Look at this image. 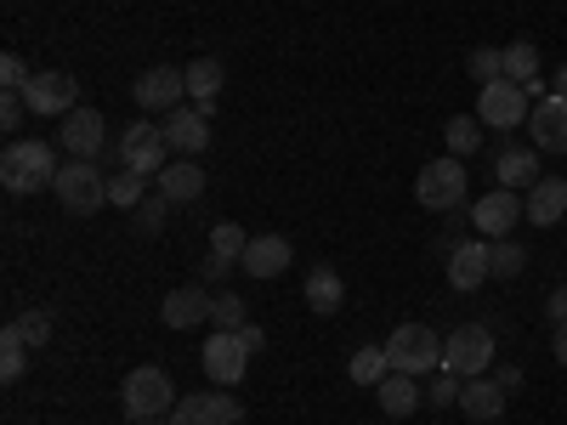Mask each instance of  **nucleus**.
Returning <instances> with one entry per match:
<instances>
[{"mask_svg":"<svg viewBox=\"0 0 567 425\" xmlns=\"http://www.w3.org/2000/svg\"><path fill=\"white\" fill-rule=\"evenodd\" d=\"M239 341H245L250 352H261V346H267V335H261V323H245V329H239Z\"/></svg>","mask_w":567,"mask_h":425,"instance_id":"nucleus-42","label":"nucleus"},{"mask_svg":"<svg viewBox=\"0 0 567 425\" xmlns=\"http://www.w3.org/2000/svg\"><path fill=\"white\" fill-rule=\"evenodd\" d=\"M528 125H534V148L539 154H567V97H539Z\"/></svg>","mask_w":567,"mask_h":425,"instance_id":"nucleus-16","label":"nucleus"},{"mask_svg":"<svg viewBox=\"0 0 567 425\" xmlns=\"http://www.w3.org/2000/svg\"><path fill=\"white\" fill-rule=\"evenodd\" d=\"M550 352H556V363L567 369V323H556V335H550Z\"/></svg>","mask_w":567,"mask_h":425,"instance_id":"nucleus-44","label":"nucleus"},{"mask_svg":"<svg viewBox=\"0 0 567 425\" xmlns=\"http://www.w3.org/2000/svg\"><path fill=\"white\" fill-rule=\"evenodd\" d=\"M58 142H63L74 159H97V154H103V142H109V120H103L97 108H74V114H63Z\"/></svg>","mask_w":567,"mask_h":425,"instance_id":"nucleus-14","label":"nucleus"},{"mask_svg":"<svg viewBox=\"0 0 567 425\" xmlns=\"http://www.w3.org/2000/svg\"><path fill=\"white\" fill-rule=\"evenodd\" d=\"M29 341H23V329L18 323H7V329H0V381H7V386H18L23 381V369H29Z\"/></svg>","mask_w":567,"mask_h":425,"instance_id":"nucleus-27","label":"nucleus"},{"mask_svg":"<svg viewBox=\"0 0 567 425\" xmlns=\"http://www.w3.org/2000/svg\"><path fill=\"white\" fill-rule=\"evenodd\" d=\"M545 318H550V323H567V290H556V296L545 301Z\"/></svg>","mask_w":567,"mask_h":425,"instance_id":"nucleus-41","label":"nucleus"},{"mask_svg":"<svg viewBox=\"0 0 567 425\" xmlns=\"http://www.w3.org/2000/svg\"><path fill=\"white\" fill-rule=\"evenodd\" d=\"M58 154H52V142H12L7 154H0V182H7V194H40V187H52L58 182Z\"/></svg>","mask_w":567,"mask_h":425,"instance_id":"nucleus-1","label":"nucleus"},{"mask_svg":"<svg viewBox=\"0 0 567 425\" xmlns=\"http://www.w3.org/2000/svg\"><path fill=\"white\" fill-rule=\"evenodd\" d=\"M460 408H465L471 419H477V425H494V419L505 414V386L494 381V374H477V381H465Z\"/></svg>","mask_w":567,"mask_h":425,"instance_id":"nucleus-23","label":"nucleus"},{"mask_svg":"<svg viewBox=\"0 0 567 425\" xmlns=\"http://www.w3.org/2000/svg\"><path fill=\"white\" fill-rule=\"evenodd\" d=\"M52 194L69 216H97L109 205V176L97 170V159H69L52 182Z\"/></svg>","mask_w":567,"mask_h":425,"instance_id":"nucleus-2","label":"nucleus"},{"mask_svg":"<svg viewBox=\"0 0 567 425\" xmlns=\"http://www.w3.org/2000/svg\"><path fill=\"white\" fill-rule=\"evenodd\" d=\"M374 403H381V408H386L392 419H409V414H414V408L425 403V392L414 386V374H403V369H392V374H386V381H381V386H374Z\"/></svg>","mask_w":567,"mask_h":425,"instance_id":"nucleus-25","label":"nucleus"},{"mask_svg":"<svg viewBox=\"0 0 567 425\" xmlns=\"http://www.w3.org/2000/svg\"><path fill=\"white\" fill-rule=\"evenodd\" d=\"M523 210H528L534 227H556V221L567 216V176H539V182L528 187Z\"/></svg>","mask_w":567,"mask_h":425,"instance_id":"nucleus-17","label":"nucleus"},{"mask_svg":"<svg viewBox=\"0 0 567 425\" xmlns=\"http://www.w3.org/2000/svg\"><path fill=\"white\" fill-rule=\"evenodd\" d=\"M516 221H528V210H523V199H516L511 187H494V194H483L477 205H471V227H477L488 245L494 239H511Z\"/></svg>","mask_w":567,"mask_h":425,"instance_id":"nucleus-12","label":"nucleus"},{"mask_svg":"<svg viewBox=\"0 0 567 425\" xmlns=\"http://www.w3.org/2000/svg\"><path fill=\"white\" fill-rule=\"evenodd\" d=\"M386 374H392L386 346H358V352H352V386H381Z\"/></svg>","mask_w":567,"mask_h":425,"instance_id":"nucleus-30","label":"nucleus"},{"mask_svg":"<svg viewBox=\"0 0 567 425\" xmlns=\"http://www.w3.org/2000/svg\"><path fill=\"white\" fill-rule=\"evenodd\" d=\"M494 176H499V187H511V194H523V187H534L539 182V148H499V159H494Z\"/></svg>","mask_w":567,"mask_h":425,"instance_id":"nucleus-24","label":"nucleus"},{"mask_svg":"<svg viewBox=\"0 0 567 425\" xmlns=\"http://www.w3.org/2000/svg\"><path fill=\"white\" fill-rule=\"evenodd\" d=\"M296 261V250H290V239H278V232H261V239H250V250H245V272L250 278H278L284 267Z\"/></svg>","mask_w":567,"mask_h":425,"instance_id":"nucleus-21","label":"nucleus"},{"mask_svg":"<svg viewBox=\"0 0 567 425\" xmlns=\"http://www.w3.org/2000/svg\"><path fill=\"white\" fill-rule=\"evenodd\" d=\"M120 165L136 170V176H159V170L171 165L165 125H125V136H120Z\"/></svg>","mask_w":567,"mask_h":425,"instance_id":"nucleus-9","label":"nucleus"},{"mask_svg":"<svg viewBox=\"0 0 567 425\" xmlns=\"http://www.w3.org/2000/svg\"><path fill=\"white\" fill-rule=\"evenodd\" d=\"M199 272H205V278H227L233 267H227V261H216V256H205V267H199Z\"/></svg>","mask_w":567,"mask_h":425,"instance_id":"nucleus-45","label":"nucleus"},{"mask_svg":"<svg viewBox=\"0 0 567 425\" xmlns=\"http://www.w3.org/2000/svg\"><path fill=\"white\" fill-rule=\"evenodd\" d=\"M460 392H465V381H460V374L454 369H437V381L432 386H425V408H460Z\"/></svg>","mask_w":567,"mask_h":425,"instance_id":"nucleus-35","label":"nucleus"},{"mask_svg":"<svg viewBox=\"0 0 567 425\" xmlns=\"http://www.w3.org/2000/svg\"><path fill=\"white\" fill-rule=\"evenodd\" d=\"M216 91H221V63L216 58H199L187 63V97H194V108H216Z\"/></svg>","mask_w":567,"mask_h":425,"instance_id":"nucleus-28","label":"nucleus"},{"mask_svg":"<svg viewBox=\"0 0 567 425\" xmlns=\"http://www.w3.org/2000/svg\"><path fill=\"white\" fill-rule=\"evenodd\" d=\"M483 278H488V239H465V245L449 256V283H454L460 296H471Z\"/></svg>","mask_w":567,"mask_h":425,"instance_id":"nucleus-20","label":"nucleus"},{"mask_svg":"<svg viewBox=\"0 0 567 425\" xmlns=\"http://www.w3.org/2000/svg\"><path fill=\"white\" fill-rule=\"evenodd\" d=\"M159 318H165V329H194V323H205V318H210L205 283H182V290H171L165 307H159Z\"/></svg>","mask_w":567,"mask_h":425,"instance_id":"nucleus-19","label":"nucleus"},{"mask_svg":"<svg viewBox=\"0 0 567 425\" xmlns=\"http://www.w3.org/2000/svg\"><path fill=\"white\" fill-rule=\"evenodd\" d=\"M494 381H499L505 392H516V386H523V369H511V363H505V369H494Z\"/></svg>","mask_w":567,"mask_h":425,"instance_id":"nucleus-43","label":"nucleus"},{"mask_svg":"<svg viewBox=\"0 0 567 425\" xmlns=\"http://www.w3.org/2000/svg\"><path fill=\"white\" fill-rule=\"evenodd\" d=\"M414 199L425 205V210H460L465 205V165L449 154V159H432V165H420V176H414Z\"/></svg>","mask_w":567,"mask_h":425,"instance_id":"nucleus-6","label":"nucleus"},{"mask_svg":"<svg viewBox=\"0 0 567 425\" xmlns=\"http://www.w3.org/2000/svg\"><path fill=\"white\" fill-rule=\"evenodd\" d=\"M494 425H499V419H494Z\"/></svg>","mask_w":567,"mask_h":425,"instance_id":"nucleus-48","label":"nucleus"},{"mask_svg":"<svg viewBox=\"0 0 567 425\" xmlns=\"http://www.w3.org/2000/svg\"><path fill=\"white\" fill-rule=\"evenodd\" d=\"M528 91L516 85V80H494V85H483L477 91V120L488 125V131H516V125H528Z\"/></svg>","mask_w":567,"mask_h":425,"instance_id":"nucleus-8","label":"nucleus"},{"mask_svg":"<svg viewBox=\"0 0 567 425\" xmlns=\"http://www.w3.org/2000/svg\"><path fill=\"white\" fill-rule=\"evenodd\" d=\"M239 397H221V386L216 392H187V397H176V408H171V425H239Z\"/></svg>","mask_w":567,"mask_h":425,"instance_id":"nucleus-13","label":"nucleus"},{"mask_svg":"<svg viewBox=\"0 0 567 425\" xmlns=\"http://www.w3.org/2000/svg\"><path fill=\"white\" fill-rule=\"evenodd\" d=\"M18 329H23V341L40 352L45 341H52V312H45V307H29V312L18 318Z\"/></svg>","mask_w":567,"mask_h":425,"instance_id":"nucleus-37","label":"nucleus"},{"mask_svg":"<svg viewBox=\"0 0 567 425\" xmlns=\"http://www.w3.org/2000/svg\"><path fill=\"white\" fill-rule=\"evenodd\" d=\"M550 97H567V63H561V74H556V91H550Z\"/></svg>","mask_w":567,"mask_h":425,"instance_id":"nucleus-46","label":"nucleus"},{"mask_svg":"<svg viewBox=\"0 0 567 425\" xmlns=\"http://www.w3.org/2000/svg\"><path fill=\"white\" fill-rule=\"evenodd\" d=\"M465 63H471V80H477V85L505 80V52H494V45H477V52H471Z\"/></svg>","mask_w":567,"mask_h":425,"instance_id":"nucleus-36","label":"nucleus"},{"mask_svg":"<svg viewBox=\"0 0 567 425\" xmlns=\"http://www.w3.org/2000/svg\"><path fill=\"white\" fill-rule=\"evenodd\" d=\"M210 323H216V329H227V335H239V329L250 323V312H245V296H233V290L210 296Z\"/></svg>","mask_w":567,"mask_h":425,"instance_id":"nucleus-34","label":"nucleus"},{"mask_svg":"<svg viewBox=\"0 0 567 425\" xmlns=\"http://www.w3.org/2000/svg\"><path fill=\"white\" fill-rule=\"evenodd\" d=\"M307 307H312L318 318H336V312L347 307V278H341V267L318 261V267L307 272Z\"/></svg>","mask_w":567,"mask_h":425,"instance_id":"nucleus-18","label":"nucleus"},{"mask_svg":"<svg viewBox=\"0 0 567 425\" xmlns=\"http://www.w3.org/2000/svg\"><path fill=\"white\" fill-rule=\"evenodd\" d=\"M165 142H171L182 159H199V154L210 148V114H205V108H171Z\"/></svg>","mask_w":567,"mask_h":425,"instance_id":"nucleus-15","label":"nucleus"},{"mask_svg":"<svg viewBox=\"0 0 567 425\" xmlns=\"http://www.w3.org/2000/svg\"><path fill=\"white\" fill-rule=\"evenodd\" d=\"M523 267H528V250L516 239H494L488 245V278H523Z\"/></svg>","mask_w":567,"mask_h":425,"instance_id":"nucleus-33","label":"nucleus"},{"mask_svg":"<svg viewBox=\"0 0 567 425\" xmlns=\"http://www.w3.org/2000/svg\"><path fill=\"white\" fill-rule=\"evenodd\" d=\"M142 199H148V176H136V170H114L109 176V205H120V210H136Z\"/></svg>","mask_w":567,"mask_h":425,"instance_id":"nucleus-32","label":"nucleus"},{"mask_svg":"<svg viewBox=\"0 0 567 425\" xmlns=\"http://www.w3.org/2000/svg\"><path fill=\"white\" fill-rule=\"evenodd\" d=\"M131 97H136V108H148V114L182 108V97H187V69H171V63L142 69V74L131 80Z\"/></svg>","mask_w":567,"mask_h":425,"instance_id":"nucleus-10","label":"nucleus"},{"mask_svg":"<svg viewBox=\"0 0 567 425\" xmlns=\"http://www.w3.org/2000/svg\"><path fill=\"white\" fill-rule=\"evenodd\" d=\"M165 210H171V199H165V194H148V199L136 205V227H142V232H159V227H165Z\"/></svg>","mask_w":567,"mask_h":425,"instance_id":"nucleus-38","label":"nucleus"},{"mask_svg":"<svg viewBox=\"0 0 567 425\" xmlns=\"http://www.w3.org/2000/svg\"><path fill=\"white\" fill-rule=\"evenodd\" d=\"M199 363H205V374H210V386H239L245 374H250V346L239 341V335H227V329H216V335L205 341V352H199Z\"/></svg>","mask_w":567,"mask_h":425,"instance_id":"nucleus-11","label":"nucleus"},{"mask_svg":"<svg viewBox=\"0 0 567 425\" xmlns=\"http://www.w3.org/2000/svg\"><path fill=\"white\" fill-rule=\"evenodd\" d=\"M443 369H454L460 381L488 374L494 369V335H488V323H460L454 335L443 341Z\"/></svg>","mask_w":567,"mask_h":425,"instance_id":"nucleus-5","label":"nucleus"},{"mask_svg":"<svg viewBox=\"0 0 567 425\" xmlns=\"http://www.w3.org/2000/svg\"><path fill=\"white\" fill-rule=\"evenodd\" d=\"M159 194H165L171 205H194V199L205 194V165H199V159H171V165L159 170Z\"/></svg>","mask_w":567,"mask_h":425,"instance_id":"nucleus-22","label":"nucleus"},{"mask_svg":"<svg viewBox=\"0 0 567 425\" xmlns=\"http://www.w3.org/2000/svg\"><path fill=\"white\" fill-rule=\"evenodd\" d=\"M386 357L403 374H432V369H443V341H437V329H425V323H398L386 335Z\"/></svg>","mask_w":567,"mask_h":425,"instance_id":"nucleus-4","label":"nucleus"},{"mask_svg":"<svg viewBox=\"0 0 567 425\" xmlns=\"http://www.w3.org/2000/svg\"><path fill=\"white\" fill-rule=\"evenodd\" d=\"M34 74H29V63L18 58V52H7V58H0V85H7V91H23Z\"/></svg>","mask_w":567,"mask_h":425,"instance_id":"nucleus-39","label":"nucleus"},{"mask_svg":"<svg viewBox=\"0 0 567 425\" xmlns=\"http://www.w3.org/2000/svg\"><path fill=\"white\" fill-rule=\"evenodd\" d=\"M245 250H250V232H245L239 221H221V227L210 232V256H216V261L239 267V261H245Z\"/></svg>","mask_w":567,"mask_h":425,"instance_id":"nucleus-31","label":"nucleus"},{"mask_svg":"<svg viewBox=\"0 0 567 425\" xmlns=\"http://www.w3.org/2000/svg\"><path fill=\"white\" fill-rule=\"evenodd\" d=\"M23 114H29L23 91H7V103H0V131H18V125H23Z\"/></svg>","mask_w":567,"mask_h":425,"instance_id":"nucleus-40","label":"nucleus"},{"mask_svg":"<svg viewBox=\"0 0 567 425\" xmlns=\"http://www.w3.org/2000/svg\"><path fill=\"white\" fill-rule=\"evenodd\" d=\"M136 425H165V419H136Z\"/></svg>","mask_w":567,"mask_h":425,"instance_id":"nucleus-47","label":"nucleus"},{"mask_svg":"<svg viewBox=\"0 0 567 425\" xmlns=\"http://www.w3.org/2000/svg\"><path fill=\"white\" fill-rule=\"evenodd\" d=\"M23 103H29V114H40V120H63V114L80 108V80L63 74V69H45V74H34V80L23 85Z\"/></svg>","mask_w":567,"mask_h":425,"instance_id":"nucleus-7","label":"nucleus"},{"mask_svg":"<svg viewBox=\"0 0 567 425\" xmlns=\"http://www.w3.org/2000/svg\"><path fill=\"white\" fill-rule=\"evenodd\" d=\"M505 80H516L528 97L539 91V45L534 40H511L505 45Z\"/></svg>","mask_w":567,"mask_h":425,"instance_id":"nucleus-26","label":"nucleus"},{"mask_svg":"<svg viewBox=\"0 0 567 425\" xmlns=\"http://www.w3.org/2000/svg\"><path fill=\"white\" fill-rule=\"evenodd\" d=\"M120 403L131 419H165L176 408V386H171V374L165 369H131L125 374V386H120Z\"/></svg>","mask_w":567,"mask_h":425,"instance_id":"nucleus-3","label":"nucleus"},{"mask_svg":"<svg viewBox=\"0 0 567 425\" xmlns=\"http://www.w3.org/2000/svg\"><path fill=\"white\" fill-rule=\"evenodd\" d=\"M443 136H449V154L465 159V154L483 148V120H477V114H454V120L443 125Z\"/></svg>","mask_w":567,"mask_h":425,"instance_id":"nucleus-29","label":"nucleus"}]
</instances>
